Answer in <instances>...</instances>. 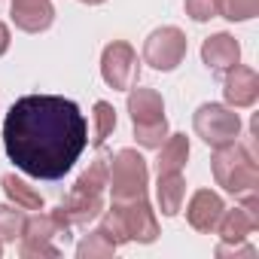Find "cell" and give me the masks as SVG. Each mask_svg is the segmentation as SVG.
Returning a JSON list of instances; mask_svg holds the SVG:
<instances>
[{
  "label": "cell",
  "instance_id": "obj_1",
  "mask_svg": "<svg viewBox=\"0 0 259 259\" xmlns=\"http://www.w3.org/2000/svg\"><path fill=\"white\" fill-rule=\"evenodd\" d=\"M89 147V122L76 101L61 95H25L4 119L10 162L37 180H61Z\"/></svg>",
  "mask_w": 259,
  "mask_h": 259
},
{
  "label": "cell",
  "instance_id": "obj_27",
  "mask_svg": "<svg viewBox=\"0 0 259 259\" xmlns=\"http://www.w3.org/2000/svg\"><path fill=\"white\" fill-rule=\"evenodd\" d=\"M79 4H89V7H98V4H107V0H79Z\"/></svg>",
  "mask_w": 259,
  "mask_h": 259
},
{
  "label": "cell",
  "instance_id": "obj_16",
  "mask_svg": "<svg viewBox=\"0 0 259 259\" xmlns=\"http://www.w3.org/2000/svg\"><path fill=\"white\" fill-rule=\"evenodd\" d=\"M156 198H159V207L165 217H177L183 210V198H186V177L180 171L174 174H159V183H156Z\"/></svg>",
  "mask_w": 259,
  "mask_h": 259
},
{
  "label": "cell",
  "instance_id": "obj_18",
  "mask_svg": "<svg viewBox=\"0 0 259 259\" xmlns=\"http://www.w3.org/2000/svg\"><path fill=\"white\" fill-rule=\"evenodd\" d=\"M0 186H4L7 198H10L16 207H22V210H43V204H46L43 195H40L31 183H25L22 177H16V174H4Z\"/></svg>",
  "mask_w": 259,
  "mask_h": 259
},
{
  "label": "cell",
  "instance_id": "obj_6",
  "mask_svg": "<svg viewBox=\"0 0 259 259\" xmlns=\"http://www.w3.org/2000/svg\"><path fill=\"white\" fill-rule=\"evenodd\" d=\"M147 186H150V168L138 150L125 147L107 156V189L113 201L147 198Z\"/></svg>",
  "mask_w": 259,
  "mask_h": 259
},
{
  "label": "cell",
  "instance_id": "obj_5",
  "mask_svg": "<svg viewBox=\"0 0 259 259\" xmlns=\"http://www.w3.org/2000/svg\"><path fill=\"white\" fill-rule=\"evenodd\" d=\"M128 116L135 125V138L144 150H159L168 141L165 98L156 89H128Z\"/></svg>",
  "mask_w": 259,
  "mask_h": 259
},
{
  "label": "cell",
  "instance_id": "obj_28",
  "mask_svg": "<svg viewBox=\"0 0 259 259\" xmlns=\"http://www.w3.org/2000/svg\"><path fill=\"white\" fill-rule=\"evenodd\" d=\"M0 256H4V241H0Z\"/></svg>",
  "mask_w": 259,
  "mask_h": 259
},
{
  "label": "cell",
  "instance_id": "obj_11",
  "mask_svg": "<svg viewBox=\"0 0 259 259\" xmlns=\"http://www.w3.org/2000/svg\"><path fill=\"white\" fill-rule=\"evenodd\" d=\"M223 210H226V204H223L220 192H213V189H195L192 198H189V204H186V220H189V226L195 232L210 235L217 229Z\"/></svg>",
  "mask_w": 259,
  "mask_h": 259
},
{
  "label": "cell",
  "instance_id": "obj_19",
  "mask_svg": "<svg viewBox=\"0 0 259 259\" xmlns=\"http://www.w3.org/2000/svg\"><path fill=\"white\" fill-rule=\"evenodd\" d=\"M116 132V110L110 101H98L95 110H92V144L95 147H104V141Z\"/></svg>",
  "mask_w": 259,
  "mask_h": 259
},
{
  "label": "cell",
  "instance_id": "obj_4",
  "mask_svg": "<svg viewBox=\"0 0 259 259\" xmlns=\"http://www.w3.org/2000/svg\"><path fill=\"white\" fill-rule=\"evenodd\" d=\"M210 171H213L217 186H223L235 198L259 192V165H256V156L244 144H238V141L213 147Z\"/></svg>",
  "mask_w": 259,
  "mask_h": 259
},
{
  "label": "cell",
  "instance_id": "obj_26",
  "mask_svg": "<svg viewBox=\"0 0 259 259\" xmlns=\"http://www.w3.org/2000/svg\"><path fill=\"white\" fill-rule=\"evenodd\" d=\"M10 43H13V37H10V28L0 22V58H4L7 52H10Z\"/></svg>",
  "mask_w": 259,
  "mask_h": 259
},
{
  "label": "cell",
  "instance_id": "obj_10",
  "mask_svg": "<svg viewBox=\"0 0 259 259\" xmlns=\"http://www.w3.org/2000/svg\"><path fill=\"white\" fill-rule=\"evenodd\" d=\"M223 98L232 110H244L253 107L259 101V73L253 67L235 64L226 70V82H223Z\"/></svg>",
  "mask_w": 259,
  "mask_h": 259
},
{
  "label": "cell",
  "instance_id": "obj_22",
  "mask_svg": "<svg viewBox=\"0 0 259 259\" xmlns=\"http://www.w3.org/2000/svg\"><path fill=\"white\" fill-rule=\"evenodd\" d=\"M183 10L192 22H210L223 16V0H183Z\"/></svg>",
  "mask_w": 259,
  "mask_h": 259
},
{
  "label": "cell",
  "instance_id": "obj_25",
  "mask_svg": "<svg viewBox=\"0 0 259 259\" xmlns=\"http://www.w3.org/2000/svg\"><path fill=\"white\" fill-rule=\"evenodd\" d=\"M220 259H226V256H232V259H238V256H244V259H253L256 256V247L253 244H244V241H220L217 244V250H213Z\"/></svg>",
  "mask_w": 259,
  "mask_h": 259
},
{
  "label": "cell",
  "instance_id": "obj_21",
  "mask_svg": "<svg viewBox=\"0 0 259 259\" xmlns=\"http://www.w3.org/2000/svg\"><path fill=\"white\" fill-rule=\"evenodd\" d=\"M25 220H28L25 210L16 207L13 201H10V204H0V241L10 244V241L22 238V232H25Z\"/></svg>",
  "mask_w": 259,
  "mask_h": 259
},
{
  "label": "cell",
  "instance_id": "obj_15",
  "mask_svg": "<svg viewBox=\"0 0 259 259\" xmlns=\"http://www.w3.org/2000/svg\"><path fill=\"white\" fill-rule=\"evenodd\" d=\"M259 229V213H253V210H247L244 204H238V207H232V210H223V217H220V223H217V235H220V241H247L253 232Z\"/></svg>",
  "mask_w": 259,
  "mask_h": 259
},
{
  "label": "cell",
  "instance_id": "obj_7",
  "mask_svg": "<svg viewBox=\"0 0 259 259\" xmlns=\"http://www.w3.org/2000/svg\"><path fill=\"white\" fill-rule=\"evenodd\" d=\"M192 128L195 135L207 144V147H223V144H232L238 141L241 135V116L229 107V104H201L192 116Z\"/></svg>",
  "mask_w": 259,
  "mask_h": 259
},
{
  "label": "cell",
  "instance_id": "obj_13",
  "mask_svg": "<svg viewBox=\"0 0 259 259\" xmlns=\"http://www.w3.org/2000/svg\"><path fill=\"white\" fill-rule=\"evenodd\" d=\"M70 220L64 217V210H61V204L55 207V210H37L34 217H28L25 220V232H22V238H31V241H70Z\"/></svg>",
  "mask_w": 259,
  "mask_h": 259
},
{
  "label": "cell",
  "instance_id": "obj_20",
  "mask_svg": "<svg viewBox=\"0 0 259 259\" xmlns=\"http://www.w3.org/2000/svg\"><path fill=\"white\" fill-rule=\"evenodd\" d=\"M113 253H116V244H113L101 229L89 232V235L76 244V259H110Z\"/></svg>",
  "mask_w": 259,
  "mask_h": 259
},
{
  "label": "cell",
  "instance_id": "obj_3",
  "mask_svg": "<svg viewBox=\"0 0 259 259\" xmlns=\"http://www.w3.org/2000/svg\"><path fill=\"white\" fill-rule=\"evenodd\" d=\"M107 156L101 153L92 159V165L76 177V183L70 186V192L61 201L64 217L70 220V226H89L104 213V189H107Z\"/></svg>",
  "mask_w": 259,
  "mask_h": 259
},
{
  "label": "cell",
  "instance_id": "obj_12",
  "mask_svg": "<svg viewBox=\"0 0 259 259\" xmlns=\"http://www.w3.org/2000/svg\"><path fill=\"white\" fill-rule=\"evenodd\" d=\"M10 16L19 31L40 34V31L52 28L55 7H52V0H10Z\"/></svg>",
  "mask_w": 259,
  "mask_h": 259
},
{
  "label": "cell",
  "instance_id": "obj_8",
  "mask_svg": "<svg viewBox=\"0 0 259 259\" xmlns=\"http://www.w3.org/2000/svg\"><path fill=\"white\" fill-rule=\"evenodd\" d=\"M101 76L113 92H128L141 82V58L125 40H113L101 52Z\"/></svg>",
  "mask_w": 259,
  "mask_h": 259
},
{
  "label": "cell",
  "instance_id": "obj_14",
  "mask_svg": "<svg viewBox=\"0 0 259 259\" xmlns=\"http://www.w3.org/2000/svg\"><path fill=\"white\" fill-rule=\"evenodd\" d=\"M201 61L207 70H217V73H226L229 67H235L241 61V43L220 31V34H210L204 43H201Z\"/></svg>",
  "mask_w": 259,
  "mask_h": 259
},
{
  "label": "cell",
  "instance_id": "obj_24",
  "mask_svg": "<svg viewBox=\"0 0 259 259\" xmlns=\"http://www.w3.org/2000/svg\"><path fill=\"white\" fill-rule=\"evenodd\" d=\"M259 13V0H223V19L229 22H250Z\"/></svg>",
  "mask_w": 259,
  "mask_h": 259
},
{
  "label": "cell",
  "instance_id": "obj_2",
  "mask_svg": "<svg viewBox=\"0 0 259 259\" xmlns=\"http://www.w3.org/2000/svg\"><path fill=\"white\" fill-rule=\"evenodd\" d=\"M98 229L116 244H128V241H138V244H153L159 238V220L156 210L150 204V198H135V201H113L110 210H104L98 217Z\"/></svg>",
  "mask_w": 259,
  "mask_h": 259
},
{
  "label": "cell",
  "instance_id": "obj_17",
  "mask_svg": "<svg viewBox=\"0 0 259 259\" xmlns=\"http://www.w3.org/2000/svg\"><path fill=\"white\" fill-rule=\"evenodd\" d=\"M186 162H189V138H186V135H168V141L159 147L156 174H174V171H183Z\"/></svg>",
  "mask_w": 259,
  "mask_h": 259
},
{
  "label": "cell",
  "instance_id": "obj_23",
  "mask_svg": "<svg viewBox=\"0 0 259 259\" xmlns=\"http://www.w3.org/2000/svg\"><path fill=\"white\" fill-rule=\"evenodd\" d=\"M19 253L22 259H58L61 256V247L52 244V241H31V238H19Z\"/></svg>",
  "mask_w": 259,
  "mask_h": 259
},
{
  "label": "cell",
  "instance_id": "obj_9",
  "mask_svg": "<svg viewBox=\"0 0 259 259\" xmlns=\"http://www.w3.org/2000/svg\"><path fill=\"white\" fill-rule=\"evenodd\" d=\"M186 49H189V40L180 28L174 25H165V28H156L147 43H144V61L162 73L168 70H177L186 58Z\"/></svg>",
  "mask_w": 259,
  "mask_h": 259
}]
</instances>
